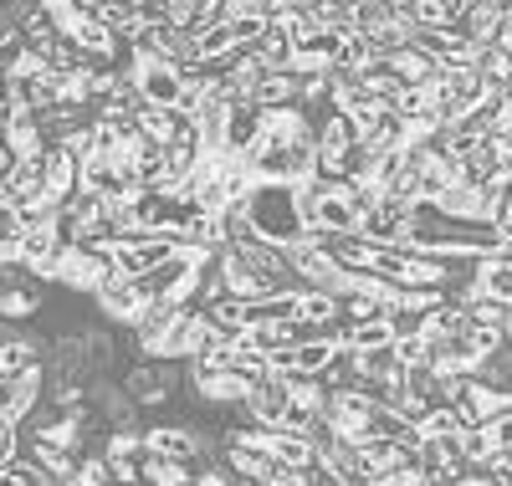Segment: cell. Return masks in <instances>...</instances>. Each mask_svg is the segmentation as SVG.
I'll return each instance as SVG.
<instances>
[{"label":"cell","mask_w":512,"mask_h":486,"mask_svg":"<svg viewBox=\"0 0 512 486\" xmlns=\"http://www.w3.org/2000/svg\"><path fill=\"white\" fill-rule=\"evenodd\" d=\"M139 481L144 486H195L185 461H164V456H149V451L139 456Z\"/></svg>","instance_id":"obj_12"},{"label":"cell","mask_w":512,"mask_h":486,"mask_svg":"<svg viewBox=\"0 0 512 486\" xmlns=\"http://www.w3.org/2000/svg\"><path fill=\"white\" fill-rule=\"evenodd\" d=\"M287 405H292V389L277 374H267L262 384H251V394H246V420L262 425V430H277L282 415H287Z\"/></svg>","instance_id":"obj_3"},{"label":"cell","mask_w":512,"mask_h":486,"mask_svg":"<svg viewBox=\"0 0 512 486\" xmlns=\"http://www.w3.org/2000/svg\"><path fill=\"white\" fill-rule=\"evenodd\" d=\"M98 307H103V318H113V323H128V328H139V318H144V292H139V277H123V272H113L103 287H98Z\"/></svg>","instance_id":"obj_2"},{"label":"cell","mask_w":512,"mask_h":486,"mask_svg":"<svg viewBox=\"0 0 512 486\" xmlns=\"http://www.w3.org/2000/svg\"><path fill=\"white\" fill-rule=\"evenodd\" d=\"M41 369V343L36 338H0V384H16L21 374Z\"/></svg>","instance_id":"obj_9"},{"label":"cell","mask_w":512,"mask_h":486,"mask_svg":"<svg viewBox=\"0 0 512 486\" xmlns=\"http://www.w3.org/2000/svg\"><path fill=\"white\" fill-rule=\"evenodd\" d=\"M169 389H175V374H164L159 364H134L123 374V394L134 405H164Z\"/></svg>","instance_id":"obj_4"},{"label":"cell","mask_w":512,"mask_h":486,"mask_svg":"<svg viewBox=\"0 0 512 486\" xmlns=\"http://www.w3.org/2000/svg\"><path fill=\"white\" fill-rule=\"evenodd\" d=\"M297 98V77L292 72H267L262 82L251 87V103L256 108H287Z\"/></svg>","instance_id":"obj_14"},{"label":"cell","mask_w":512,"mask_h":486,"mask_svg":"<svg viewBox=\"0 0 512 486\" xmlns=\"http://www.w3.org/2000/svg\"><path fill=\"white\" fill-rule=\"evenodd\" d=\"M236 486H267V481H236Z\"/></svg>","instance_id":"obj_21"},{"label":"cell","mask_w":512,"mask_h":486,"mask_svg":"<svg viewBox=\"0 0 512 486\" xmlns=\"http://www.w3.org/2000/svg\"><path fill=\"white\" fill-rule=\"evenodd\" d=\"M134 456H144L139 430H108L103 435V461H134Z\"/></svg>","instance_id":"obj_16"},{"label":"cell","mask_w":512,"mask_h":486,"mask_svg":"<svg viewBox=\"0 0 512 486\" xmlns=\"http://www.w3.org/2000/svg\"><path fill=\"white\" fill-rule=\"evenodd\" d=\"M344 348L338 343V333H318V338H303V343H292V369L297 374H308V379H323V369L333 364V353Z\"/></svg>","instance_id":"obj_10"},{"label":"cell","mask_w":512,"mask_h":486,"mask_svg":"<svg viewBox=\"0 0 512 486\" xmlns=\"http://www.w3.org/2000/svg\"><path fill=\"white\" fill-rule=\"evenodd\" d=\"M292 343H297V328L292 323H251L246 328V348L267 353V359H272L277 348H292Z\"/></svg>","instance_id":"obj_15"},{"label":"cell","mask_w":512,"mask_h":486,"mask_svg":"<svg viewBox=\"0 0 512 486\" xmlns=\"http://www.w3.org/2000/svg\"><path fill=\"white\" fill-rule=\"evenodd\" d=\"M41 313V287H0V323H26Z\"/></svg>","instance_id":"obj_13"},{"label":"cell","mask_w":512,"mask_h":486,"mask_svg":"<svg viewBox=\"0 0 512 486\" xmlns=\"http://www.w3.org/2000/svg\"><path fill=\"white\" fill-rule=\"evenodd\" d=\"M72 486H113V466L103 461V456H82V466H77V481Z\"/></svg>","instance_id":"obj_19"},{"label":"cell","mask_w":512,"mask_h":486,"mask_svg":"<svg viewBox=\"0 0 512 486\" xmlns=\"http://www.w3.org/2000/svg\"><path fill=\"white\" fill-rule=\"evenodd\" d=\"M338 343H344L349 353H374V348H390V343H395V333H390V318H374V323H344Z\"/></svg>","instance_id":"obj_11"},{"label":"cell","mask_w":512,"mask_h":486,"mask_svg":"<svg viewBox=\"0 0 512 486\" xmlns=\"http://www.w3.org/2000/svg\"><path fill=\"white\" fill-rule=\"evenodd\" d=\"M487 430H492V440H497V451H512V410H507V415H497Z\"/></svg>","instance_id":"obj_20"},{"label":"cell","mask_w":512,"mask_h":486,"mask_svg":"<svg viewBox=\"0 0 512 486\" xmlns=\"http://www.w3.org/2000/svg\"><path fill=\"white\" fill-rule=\"evenodd\" d=\"M144 451H149V456H164V461L195 466V461H200V440H195L190 430H175V425H154V430L144 435Z\"/></svg>","instance_id":"obj_7"},{"label":"cell","mask_w":512,"mask_h":486,"mask_svg":"<svg viewBox=\"0 0 512 486\" xmlns=\"http://www.w3.org/2000/svg\"><path fill=\"white\" fill-rule=\"evenodd\" d=\"M420 435H425V440H446V435H466V425H461V415H456L451 405H436L431 415H425Z\"/></svg>","instance_id":"obj_17"},{"label":"cell","mask_w":512,"mask_h":486,"mask_svg":"<svg viewBox=\"0 0 512 486\" xmlns=\"http://www.w3.org/2000/svg\"><path fill=\"white\" fill-rule=\"evenodd\" d=\"M395 359H400L405 369H425V364H431V338H425V333L395 338Z\"/></svg>","instance_id":"obj_18"},{"label":"cell","mask_w":512,"mask_h":486,"mask_svg":"<svg viewBox=\"0 0 512 486\" xmlns=\"http://www.w3.org/2000/svg\"><path fill=\"white\" fill-rule=\"evenodd\" d=\"M256 139H262V108L256 103H241L226 113V128H221V149L241 154V149H256Z\"/></svg>","instance_id":"obj_8"},{"label":"cell","mask_w":512,"mask_h":486,"mask_svg":"<svg viewBox=\"0 0 512 486\" xmlns=\"http://www.w3.org/2000/svg\"><path fill=\"white\" fill-rule=\"evenodd\" d=\"M41 174H47V200L57 210L67 200H77V159L67 149H47V154H41Z\"/></svg>","instance_id":"obj_6"},{"label":"cell","mask_w":512,"mask_h":486,"mask_svg":"<svg viewBox=\"0 0 512 486\" xmlns=\"http://www.w3.org/2000/svg\"><path fill=\"white\" fill-rule=\"evenodd\" d=\"M246 220L256 226V236H262L267 246H282L292 251L297 236H303V200H297L287 185H272V190H251L246 195Z\"/></svg>","instance_id":"obj_1"},{"label":"cell","mask_w":512,"mask_h":486,"mask_svg":"<svg viewBox=\"0 0 512 486\" xmlns=\"http://www.w3.org/2000/svg\"><path fill=\"white\" fill-rule=\"evenodd\" d=\"M190 379H195V389H200V400L205 405H246V394H251V384L246 379H236V374H221V369H205V364H195L190 369Z\"/></svg>","instance_id":"obj_5"}]
</instances>
